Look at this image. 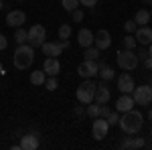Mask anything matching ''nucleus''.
<instances>
[{
    "instance_id": "1",
    "label": "nucleus",
    "mask_w": 152,
    "mask_h": 150,
    "mask_svg": "<svg viewBox=\"0 0 152 150\" xmlns=\"http://www.w3.org/2000/svg\"><path fill=\"white\" fill-rule=\"evenodd\" d=\"M118 124L126 134H136V132H140L142 124H144V116H142V112L132 108L128 112H124V116L118 120Z\"/></svg>"
},
{
    "instance_id": "2",
    "label": "nucleus",
    "mask_w": 152,
    "mask_h": 150,
    "mask_svg": "<svg viewBox=\"0 0 152 150\" xmlns=\"http://www.w3.org/2000/svg\"><path fill=\"white\" fill-rule=\"evenodd\" d=\"M14 67L16 69H28V67H33V61H35V47H31L28 43H24V45H18L16 47V51H14Z\"/></svg>"
},
{
    "instance_id": "3",
    "label": "nucleus",
    "mask_w": 152,
    "mask_h": 150,
    "mask_svg": "<svg viewBox=\"0 0 152 150\" xmlns=\"http://www.w3.org/2000/svg\"><path fill=\"white\" fill-rule=\"evenodd\" d=\"M138 63H140V61H138V55H136L132 49H122V51L118 53V67H120V69L134 71Z\"/></svg>"
},
{
    "instance_id": "4",
    "label": "nucleus",
    "mask_w": 152,
    "mask_h": 150,
    "mask_svg": "<svg viewBox=\"0 0 152 150\" xmlns=\"http://www.w3.org/2000/svg\"><path fill=\"white\" fill-rule=\"evenodd\" d=\"M95 81H91V77L89 79H85L77 87V100H79V104H91L94 102V93H95Z\"/></svg>"
},
{
    "instance_id": "5",
    "label": "nucleus",
    "mask_w": 152,
    "mask_h": 150,
    "mask_svg": "<svg viewBox=\"0 0 152 150\" xmlns=\"http://www.w3.org/2000/svg\"><path fill=\"white\" fill-rule=\"evenodd\" d=\"M41 49H43V53L47 55V57H59L65 49H69V41L65 39V41H45L43 45H41Z\"/></svg>"
},
{
    "instance_id": "6",
    "label": "nucleus",
    "mask_w": 152,
    "mask_h": 150,
    "mask_svg": "<svg viewBox=\"0 0 152 150\" xmlns=\"http://www.w3.org/2000/svg\"><path fill=\"white\" fill-rule=\"evenodd\" d=\"M45 39H47V31H45L43 24H33L28 29V41L26 43L31 47H41L45 43Z\"/></svg>"
},
{
    "instance_id": "7",
    "label": "nucleus",
    "mask_w": 152,
    "mask_h": 150,
    "mask_svg": "<svg viewBox=\"0 0 152 150\" xmlns=\"http://www.w3.org/2000/svg\"><path fill=\"white\" fill-rule=\"evenodd\" d=\"M132 97H134V104H138V105L152 104V85H140V87H134Z\"/></svg>"
},
{
    "instance_id": "8",
    "label": "nucleus",
    "mask_w": 152,
    "mask_h": 150,
    "mask_svg": "<svg viewBox=\"0 0 152 150\" xmlns=\"http://www.w3.org/2000/svg\"><path fill=\"white\" fill-rule=\"evenodd\" d=\"M97 71H99V63L97 61H91V59H85L81 65L77 67V73L85 77V79H89V77H95L97 75Z\"/></svg>"
},
{
    "instance_id": "9",
    "label": "nucleus",
    "mask_w": 152,
    "mask_h": 150,
    "mask_svg": "<svg viewBox=\"0 0 152 150\" xmlns=\"http://www.w3.org/2000/svg\"><path fill=\"white\" fill-rule=\"evenodd\" d=\"M107 130H110V124L105 118H94V126H91V134H94L95 140H104L107 136Z\"/></svg>"
},
{
    "instance_id": "10",
    "label": "nucleus",
    "mask_w": 152,
    "mask_h": 150,
    "mask_svg": "<svg viewBox=\"0 0 152 150\" xmlns=\"http://www.w3.org/2000/svg\"><path fill=\"white\" fill-rule=\"evenodd\" d=\"M134 87H136L134 77L130 75V71H124V73L118 77V89H120L122 93H132V91H134Z\"/></svg>"
},
{
    "instance_id": "11",
    "label": "nucleus",
    "mask_w": 152,
    "mask_h": 150,
    "mask_svg": "<svg viewBox=\"0 0 152 150\" xmlns=\"http://www.w3.org/2000/svg\"><path fill=\"white\" fill-rule=\"evenodd\" d=\"M134 37H136V43L140 47H146V45H150L152 43V29L150 26H138L136 29V33H134Z\"/></svg>"
},
{
    "instance_id": "12",
    "label": "nucleus",
    "mask_w": 152,
    "mask_h": 150,
    "mask_svg": "<svg viewBox=\"0 0 152 150\" xmlns=\"http://www.w3.org/2000/svg\"><path fill=\"white\" fill-rule=\"evenodd\" d=\"M110 97H112V93H110V87L105 85V81L97 83L95 85V93H94V102L95 104H107Z\"/></svg>"
},
{
    "instance_id": "13",
    "label": "nucleus",
    "mask_w": 152,
    "mask_h": 150,
    "mask_svg": "<svg viewBox=\"0 0 152 150\" xmlns=\"http://www.w3.org/2000/svg\"><path fill=\"white\" fill-rule=\"evenodd\" d=\"M94 45L97 47L99 51H105V49H110V45H112V37H110V33H107L105 29L97 31V35H94Z\"/></svg>"
},
{
    "instance_id": "14",
    "label": "nucleus",
    "mask_w": 152,
    "mask_h": 150,
    "mask_svg": "<svg viewBox=\"0 0 152 150\" xmlns=\"http://www.w3.org/2000/svg\"><path fill=\"white\" fill-rule=\"evenodd\" d=\"M24 20H26V14L23 10H10L6 14V24L12 26V29H18V26H23Z\"/></svg>"
},
{
    "instance_id": "15",
    "label": "nucleus",
    "mask_w": 152,
    "mask_h": 150,
    "mask_svg": "<svg viewBox=\"0 0 152 150\" xmlns=\"http://www.w3.org/2000/svg\"><path fill=\"white\" fill-rule=\"evenodd\" d=\"M20 148L23 150H37L39 148V132H31L20 136Z\"/></svg>"
},
{
    "instance_id": "16",
    "label": "nucleus",
    "mask_w": 152,
    "mask_h": 150,
    "mask_svg": "<svg viewBox=\"0 0 152 150\" xmlns=\"http://www.w3.org/2000/svg\"><path fill=\"white\" fill-rule=\"evenodd\" d=\"M43 71L47 75H55L57 77L59 71H61V63H59V57H47L45 63H43Z\"/></svg>"
},
{
    "instance_id": "17",
    "label": "nucleus",
    "mask_w": 152,
    "mask_h": 150,
    "mask_svg": "<svg viewBox=\"0 0 152 150\" xmlns=\"http://www.w3.org/2000/svg\"><path fill=\"white\" fill-rule=\"evenodd\" d=\"M132 108H134V97H132V93H122V95L118 97V102H116V110L124 114V112H128Z\"/></svg>"
},
{
    "instance_id": "18",
    "label": "nucleus",
    "mask_w": 152,
    "mask_h": 150,
    "mask_svg": "<svg viewBox=\"0 0 152 150\" xmlns=\"http://www.w3.org/2000/svg\"><path fill=\"white\" fill-rule=\"evenodd\" d=\"M120 146H122V148L136 150V148H144V146H150V144H146V140L142 138V136H134V138H124L122 142H120Z\"/></svg>"
},
{
    "instance_id": "19",
    "label": "nucleus",
    "mask_w": 152,
    "mask_h": 150,
    "mask_svg": "<svg viewBox=\"0 0 152 150\" xmlns=\"http://www.w3.org/2000/svg\"><path fill=\"white\" fill-rule=\"evenodd\" d=\"M77 43L79 47H91L94 45V33L89 31V29H79V33H77Z\"/></svg>"
},
{
    "instance_id": "20",
    "label": "nucleus",
    "mask_w": 152,
    "mask_h": 150,
    "mask_svg": "<svg viewBox=\"0 0 152 150\" xmlns=\"http://www.w3.org/2000/svg\"><path fill=\"white\" fill-rule=\"evenodd\" d=\"M134 20L138 26H144V24H148L152 20L150 18V10H146V8H140V10L136 12V16H134Z\"/></svg>"
},
{
    "instance_id": "21",
    "label": "nucleus",
    "mask_w": 152,
    "mask_h": 150,
    "mask_svg": "<svg viewBox=\"0 0 152 150\" xmlns=\"http://www.w3.org/2000/svg\"><path fill=\"white\" fill-rule=\"evenodd\" d=\"M97 75H99V77H102V81H112L114 79V69H112V67H110V65H102V67H99V71H97Z\"/></svg>"
},
{
    "instance_id": "22",
    "label": "nucleus",
    "mask_w": 152,
    "mask_h": 150,
    "mask_svg": "<svg viewBox=\"0 0 152 150\" xmlns=\"http://www.w3.org/2000/svg\"><path fill=\"white\" fill-rule=\"evenodd\" d=\"M45 79H47V73H45L43 69H41V71H33V73H31V83H33V85H43Z\"/></svg>"
},
{
    "instance_id": "23",
    "label": "nucleus",
    "mask_w": 152,
    "mask_h": 150,
    "mask_svg": "<svg viewBox=\"0 0 152 150\" xmlns=\"http://www.w3.org/2000/svg\"><path fill=\"white\" fill-rule=\"evenodd\" d=\"M14 39H16V43H18V45H24V43L28 41V31H24L23 26H18V29H16V33H14Z\"/></svg>"
},
{
    "instance_id": "24",
    "label": "nucleus",
    "mask_w": 152,
    "mask_h": 150,
    "mask_svg": "<svg viewBox=\"0 0 152 150\" xmlns=\"http://www.w3.org/2000/svg\"><path fill=\"white\" fill-rule=\"evenodd\" d=\"M85 59H91V61H97L99 59V49L95 45H91V47H85Z\"/></svg>"
},
{
    "instance_id": "25",
    "label": "nucleus",
    "mask_w": 152,
    "mask_h": 150,
    "mask_svg": "<svg viewBox=\"0 0 152 150\" xmlns=\"http://www.w3.org/2000/svg\"><path fill=\"white\" fill-rule=\"evenodd\" d=\"M99 108H102V104H95V102H91V104H87L85 114L89 116V118H99Z\"/></svg>"
},
{
    "instance_id": "26",
    "label": "nucleus",
    "mask_w": 152,
    "mask_h": 150,
    "mask_svg": "<svg viewBox=\"0 0 152 150\" xmlns=\"http://www.w3.org/2000/svg\"><path fill=\"white\" fill-rule=\"evenodd\" d=\"M122 45H124V49H132V51H134V49L138 47L136 37H134V35H126V37H124V41H122Z\"/></svg>"
},
{
    "instance_id": "27",
    "label": "nucleus",
    "mask_w": 152,
    "mask_h": 150,
    "mask_svg": "<svg viewBox=\"0 0 152 150\" xmlns=\"http://www.w3.org/2000/svg\"><path fill=\"white\" fill-rule=\"evenodd\" d=\"M43 85L47 87L49 91H55V89L59 87V81H57V77H55V75H49V79H45V83H43Z\"/></svg>"
},
{
    "instance_id": "28",
    "label": "nucleus",
    "mask_w": 152,
    "mask_h": 150,
    "mask_svg": "<svg viewBox=\"0 0 152 150\" xmlns=\"http://www.w3.org/2000/svg\"><path fill=\"white\" fill-rule=\"evenodd\" d=\"M61 4L67 12H73L75 8H79V0H61Z\"/></svg>"
},
{
    "instance_id": "29",
    "label": "nucleus",
    "mask_w": 152,
    "mask_h": 150,
    "mask_svg": "<svg viewBox=\"0 0 152 150\" xmlns=\"http://www.w3.org/2000/svg\"><path fill=\"white\" fill-rule=\"evenodd\" d=\"M69 37H71V24H61V26H59V39L65 41V39H69Z\"/></svg>"
},
{
    "instance_id": "30",
    "label": "nucleus",
    "mask_w": 152,
    "mask_h": 150,
    "mask_svg": "<svg viewBox=\"0 0 152 150\" xmlns=\"http://www.w3.org/2000/svg\"><path fill=\"white\" fill-rule=\"evenodd\" d=\"M136 29H138L136 20H126V23H124V31H126L128 35H134V33H136Z\"/></svg>"
},
{
    "instance_id": "31",
    "label": "nucleus",
    "mask_w": 152,
    "mask_h": 150,
    "mask_svg": "<svg viewBox=\"0 0 152 150\" xmlns=\"http://www.w3.org/2000/svg\"><path fill=\"white\" fill-rule=\"evenodd\" d=\"M105 120H107V124H110V126H114V124H118V120H120V116H118V112H110Z\"/></svg>"
},
{
    "instance_id": "32",
    "label": "nucleus",
    "mask_w": 152,
    "mask_h": 150,
    "mask_svg": "<svg viewBox=\"0 0 152 150\" xmlns=\"http://www.w3.org/2000/svg\"><path fill=\"white\" fill-rule=\"evenodd\" d=\"M71 18H73V23H81L83 20V12L79 8H75V10L71 12Z\"/></svg>"
},
{
    "instance_id": "33",
    "label": "nucleus",
    "mask_w": 152,
    "mask_h": 150,
    "mask_svg": "<svg viewBox=\"0 0 152 150\" xmlns=\"http://www.w3.org/2000/svg\"><path fill=\"white\" fill-rule=\"evenodd\" d=\"M136 55H138V61H142V63H144V59L148 57V51H146V47H142V49L138 51V53H136Z\"/></svg>"
},
{
    "instance_id": "34",
    "label": "nucleus",
    "mask_w": 152,
    "mask_h": 150,
    "mask_svg": "<svg viewBox=\"0 0 152 150\" xmlns=\"http://www.w3.org/2000/svg\"><path fill=\"white\" fill-rule=\"evenodd\" d=\"M73 114L77 116V118H83V116H85V110H83V105H75V108H73Z\"/></svg>"
},
{
    "instance_id": "35",
    "label": "nucleus",
    "mask_w": 152,
    "mask_h": 150,
    "mask_svg": "<svg viewBox=\"0 0 152 150\" xmlns=\"http://www.w3.org/2000/svg\"><path fill=\"white\" fill-rule=\"evenodd\" d=\"M110 112H112V110H110L105 104H102V108H99V118H107V114H110Z\"/></svg>"
},
{
    "instance_id": "36",
    "label": "nucleus",
    "mask_w": 152,
    "mask_h": 150,
    "mask_svg": "<svg viewBox=\"0 0 152 150\" xmlns=\"http://www.w3.org/2000/svg\"><path fill=\"white\" fill-rule=\"evenodd\" d=\"M79 4H81V6H89V8H95L97 0H79Z\"/></svg>"
},
{
    "instance_id": "37",
    "label": "nucleus",
    "mask_w": 152,
    "mask_h": 150,
    "mask_svg": "<svg viewBox=\"0 0 152 150\" xmlns=\"http://www.w3.org/2000/svg\"><path fill=\"white\" fill-rule=\"evenodd\" d=\"M6 47H8V39H6V37L0 33V51H4Z\"/></svg>"
},
{
    "instance_id": "38",
    "label": "nucleus",
    "mask_w": 152,
    "mask_h": 150,
    "mask_svg": "<svg viewBox=\"0 0 152 150\" xmlns=\"http://www.w3.org/2000/svg\"><path fill=\"white\" fill-rule=\"evenodd\" d=\"M144 67H146V69H150V71H152V57H150V55H148V57L144 59Z\"/></svg>"
},
{
    "instance_id": "39",
    "label": "nucleus",
    "mask_w": 152,
    "mask_h": 150,
    "mask_svg": "<svg viewBox=\"0 0 152 150\" xmlns=\"http://www.w3.org/2000/svg\"><path fill=\"white\" fill-rule=\"evenodd\" d=\"M148 55H150V57H152V43H150V45H148Z\"/></svg>"
},
{
    "instance_id": "40",
    "label": "nucleus",
    "mask_w": 152,
    "mask_h": 150,
    "mask_svg": "<svg viewBox=\"0 0 152 150\" xmlns=\"http://www.w3.org/2000/svg\"><path fill=\"white\" fill-rule=\"evenodd\" d=\"M2 73H4V67H2V63H0V75H2Z\"/></svg>"
},
{
    "instance_id": "41",
    "label": "nucleus",
    "mask_w": 152,
    "mask_h": 150,
    "mask_svg": "<svg viewBox=\"0 0 152 150\" xmlns=\"http://www.w3.org/2000/svg\"><path fill=\"white\" fill-rule=\"evenodd\" d=\"M142 2H144V4H152V0H142Z\"/></svg>"
},
{
    "instance_id": "42",
    "label": "nucleus",
    "mask_w": 152,
    "mask_h": 150,
    "mask_svg": "<svg viewBox=\"0 0 152 150\" xmlns=\"http://www.w3.org/2000/svg\"><path fill=\"white\" fill-rule=\"evenodd\" d=\"M148 120H152V110H150V112H148Z\"/></svg>"
},
{
    "instance_id": "43",
    "label": "nucleus",
    "mask_w": 152,
    "mask_h": 150,
    "mask_svg": "<svg viewBox=\"0 0 152 150\" xmlns=\"http://www.w3.org/2000/svg\"><path fill=\"white\" fill-rule=\"evenodd\" d=\"M2 8H4V4H2V0H0V10H2Z\"/></svg>"
},
{
    "instance_id": "44",
    "label": "nucleus",
    "mask_w": 152,
    "mask_h": 150,
    "mask_svg": "<svg viewBox=\"0 0 152 150\" xmlns=\"http://www.w3.org/2000/svg\"><path fill=\"white\" fill-rule=\"evenodd\" d=\"M150 136H152V126H150Z\"/></svg>"
},
{
    "instance_id": "45",
    "label": "nucleus",
    "mask_w": 152,
    "mask_h": 150,
    "mask_svg": "<svg viewBox=\"0 0 152 150\" xmlns=\"http://www.w3.org/2000/svg\"><path fill=\"white\" fill-rule=\"evenodd\" d=\"M150 18H152V10H150Z\"/></svg>"
},
{
    "instance_id": "46",
    "label": "nucleus",
    "mask_w": 152,
    "mask_h": 150,
    "mask_svg": "<svg viewBox=\"0 0 152 150\" xmlns=\"http://www.w3.org/2000/svg\"><path fill=\"white\" fill-rule=\"evenodd\" d=\"M20 2H23V0H20Z\"/></svg>"
}]
</instances>
